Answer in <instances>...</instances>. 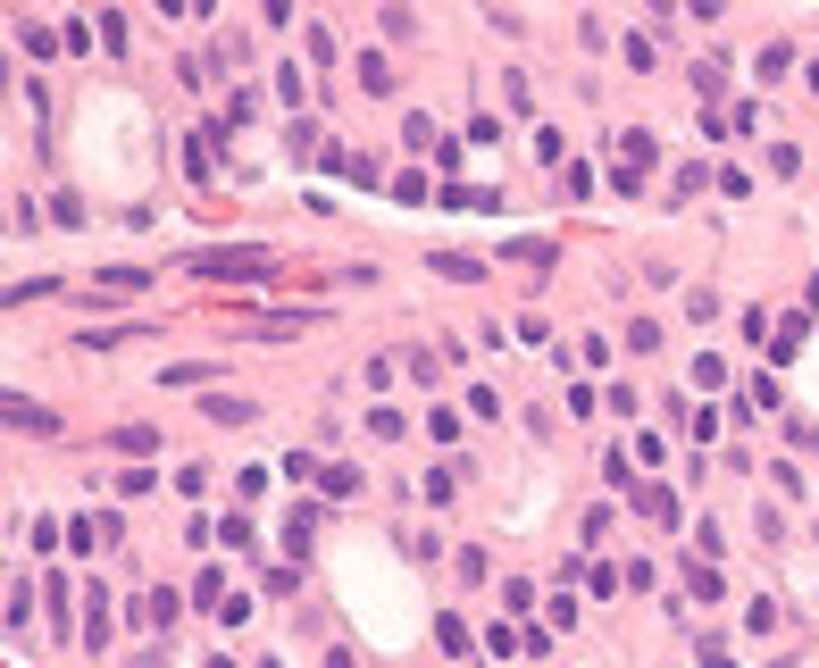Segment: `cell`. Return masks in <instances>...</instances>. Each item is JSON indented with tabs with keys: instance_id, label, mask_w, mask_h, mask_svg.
Segmentation results:
<instances>
[{
	"instance_id": "obj_1",
	"label": "cell",
	"mask_w": 819,
	"mask_h": 668,
	"mask_svg": "<svg viewBox=\"0 0 819 668\" xmlns=\"http://www.w3.org/2000/svg\"><path fill=\"white\" fill-rule=\"evenodd\" d=\"M201 284H268L276 276V251L268 243H209V251H193L184 259Z\"/></svg>"
},
{
	"instance_id": "obj_2",
	"label": "cell",
	"mask_w": 819,
	"mask_h": 668,
	"mask_svg": "<svg viewBox=\"0 0 819 668\" xmlns=\"http://www.w3.org/2000/svg\"><path fill=\"white\" fill-rule=\"evenodd\" d=\"M67 543L92 560V552H109V543H126V518H117V510H84L76 527H67Z\"/></svg>"
},
{
	"instance_id": "obj_3",
	"label": "cell",
	"mask_w": 819,
	"mask_h": 668,
	"mask_svg": "<svg viewBox=\"0 0 819 668\" xmlns=\"http://www.w3.org/2000/svg\"><path fill=\"white\" fill-rule=\"evenodd\" d=\"M176 610H184V593H168V585H151L143 602H126V618H134V627H159V635L176 627Z\"/></svg>"
},
{
	"instance_id": "obj_4",
	"label": "cell",
	"mask_w": 819,
	"mask_h": 668,
	"mask_svg": "<svg viewBox=\"0 0 819 668\" xmlns=\"http://www.w3.org/2000/svg\"><path fill=\"white\" fill-rule=\"evenodd\" d=\"M226 376L209 368V360H176V368H159V393H218Z\"/></svg>"
},
{
	"instance_id": "obj_5",
	"label": "cell",
	"mask_w": 819,
	"mask_h": 668,
	"mask_svg": "<svg viewBox=\"0 0 819 668\" xmlns=\"http://www.w3.org/2000/svg\"><path fill=\"white\" fill-rule=\"evenodd\" d=\"M218 142H226V117H218V126H193V142H184V167H193V184L218 176Z\"/></svg>"
},
{
	"instance_id": "obj_6",
	"label": "cell",
	"mask_w": 819,
	"mask_h": 668,
	"mask_svg": "<svg viewBox=\"0 0 819 668\" xmlns=\"http://www.w3.org/2000/svg\"><path fill=\"white\" fill-rule=\"evenodd\" d=\"M109 627H117V618H109V585H84V618H76V635L92 643V652H101Z\"/></svg>"
},
{
	"instance_id": "obj_7",
	"label": "cell",
	"mask_w": 819,
	"mask_h": 668,
	"mask_svg": "<svg viewBox=\"0 0 819 668\" xmlns=\"http://www.w3.org/2000/svg\"><path fill=\"white\" fill-rule=\"evenodd\" d=\"M627 510L652 518V527H677V493H669V485H636V493H627Z\"/></svg>"
},
{
	"instance_id": "obj_8",
	"label": "cell",
	"mask_w": 819,
	"mask_h": 668,
	"mask_svg": "<svg viewBox=\"0 0 819 668\" xmlns=\"http://www.w3.org/2000/svg\"><path fill=\"white\" fill-rule=\"evenodd\" d=\"M502 259H519V268H560V243H544V234H519V243H502Z\"/></svg>"
},
{
	"instance_id": "obj_9",
	"label": "cell",
	"mask_w": 819,
	"mask_h": 668,
	"mask_svg": "<svg viewBox=\"0 0 819 668\" xmlns=\"http://www.w3.org/2000/svg\"><path fill=\"white\" fill-rule=\"evenodd\" d=\"M652 151H661V142H652V126H627V134H619V167H627V176H644Z\"/></svg>"
},
{
	"instance_id": "obj_10",
	"label": "cell",
	"mask_w": 819,
	"mask_h": 668,
	"mask_svg": "<svg viewBox=\"0 0 819 668\" xmlns=\"http://www.w3.org/2000/svg\"><path fill=\"white\" fill-rule=\"evenodd\" d=\"M494 201H502V193H485V184H443V201H435V209H468V218H485Z\"/></svg>"
},
{
	"instance_id": "obj_11",
	"label": "cell",
	"mask_w": 819,
	"mask_h": 668,
	"mask_svg": "<svg viewBox=\"0 0 819 668\" xmlns=\"http://www.w3.org/2000/svg\"><path fill=\"white\" fill-rule=\"evenodd\" d=\"M9 426H17V435H51V410H42V401H26V393H9Z\"/></svg>"
},
{
	"instance_id": "obj_12",
	"label": "cell",
	"mask_w": 819,
	"mask_h": 668,
	"mask_svg": "<svg viewBox=\"0 0 819 668\" xmlns=\"http://www.w3.org/2000/svg\"><path fill=\"white\" fill-rule=\"evenodd\" d=\"M218 543H226V552H251V543H260V527H251V510H243V501H234V510L218 518Z\"/></svg>"
},
{
	"instance_id": "obj_13",
	"label": "cell",
	"mask_w": 819,
	"mask_h": 668,
	"mask_svg": "<svg viewBox=\"0 0 819 668\" xmlns=\"http://www.w3.org/2000/svg\"><path fill=\"white\" fill-rule=\"evenodd\" d=\"M427 268H435V276H452V284H477L485 268H494V259H468V251H435Z\"/></svg>"
},
{
	"instance_id": "obj_14",
	"label": "cell",
	"mask_w": 819,
	"mask_h": 668,
	"mask_svg": "<svg viewBox=\"0 0 819 668\" xmlns=\"http://www.w3.org/2000/svg\"><path fill=\"white\" fill-rule=\"evenodd\" d=\"M234 602V585H226V568H201V585H193V610H209V618H218Z\"/></svg>"
},
{
	"instance_id": "obj_15",
	"label": "cell",
	"mask_w": 819,
	"mask_h": 668,
	"mask_svg": "<svg viewBox=\"0 0 819 668\" xmlns=\"http://www.w3.org/2000/svg\"><path fill=\"white\" fill-rule=\"evenodd\" d=\"M201 418H209V426H251V401H234V393L218 385V393L201 401Z\"/></svg>"
},
{
	"instance_id": "obj_16",
	"label": "cell",
	"mask_w": 819,
	"mask_h": 668,
	"mask_svg": "<svg viewBox=\"0 0 819 668\" xmlns=\"http://www.w3.org/2000/svg\"><path fill=\"white\" fill-rule=\"evenodd\" d=\"M393 84H402V76H393V59H385V51H360V92H377V101H385Z\"/></svg>"
},
{
	"instance_id": "obj_17",
	"label": "cell",
	"mask_w": 819,
	"mask_h": 668,
	"mask_svg": "<svg viewBox=\"0 0 819 668\" xmlns=\"http://www.w3.org/2000/svg\"><path fill=\"white\" fill-rule=\"evenodd\" d=\"M736 410H744V418H753V410H786L778 376H753V385H744V401H736Z\"/></svg>"
},
{
	"instance_id": "obj_18",
	"label": "cell",
	"mask_w": 819,
	"mask_h": 668,
	"mask_svg": "<svg viewBox=\"0 0 819 668\" xmlns=\"http://www.w3.org/2000/svg\"><path fill=\"white\" fill-rule=\"evenodd\" d=\"M117 451H126V460H151V451H159V426H117V435H109Z\"/></svg>"
},
{
	"instance_id": "obj_19",
	"label": "cell",
	"mask_w": 819,
	"mask_h": 668,
	"mask_svg": "<svg viewBox=\"0 0 819 668\" xmlns=\"http://www.w3.org/2000/svg\"><path fill=\"white\" fill-rule=\"evenodd\" d=\"M602 485H611V493H636V468H627V443H611V451H602Z\"/></svg>"
},
{
	"instance_id": "obj_20",
	"label": "cell",
	"mask_w": 819,
	"mask_h": 668,
	"mask_svg": "<svg viewBox=\"0 0 819 668\" xmlns=\"http://www.w3.org/2000/svg\"><path fill=\"white\" fill-rule=\"evenodd\" d=\"M285 151H293V159H318V151H326V142H318V117H293V126H285Z\"/></svg>"
},
{
	"instance_id": "obj_21",
	"label": "cell",
	"mask_w": 819,
	"mask_h": 668,
	"mask_svg": "<svg viewBox=\"0 0 819 668\" xmlns=\"http://www.w3.org/2000/svg\"><path fill=\"white\" fill-rule=\"evenodd\" d=\"M318 493H326V501H351V493H360V468H335V460H326V468H318Z\"/></svg>"
},
{
	"instance_id": "obj_22",
	"label": "cell",
	"mask_w": 819,
	"mask_h": 668,
	"mask_svg": "<svg viewBox=\"0 0 819 668\" xmlns=\"http://www.w3.org/2000/svg\"><path fill=\"white\" fill-rule=\"evenodd\" d=\"M619 67L627 76H652V34H619Z\"/></svg>"
},
{
	"instance_id": "obj_23",
	"label": "cell",
	"mask_w": 819,
	"mask_h": 668,
	"mask_svg": "<svg viewBox=\"0 0 819 668\" xmlns=\"http://www.w3.org/2000/svg\"><path fill=\"white\" fill-rule=\"evenodd\" d=\"M276 101H285V109H301V101H310V76H301V67L285 59V67H276Z\"/></svg>"
},
{
	"instance_id": "obj_24",
	"label": "cell",
	"mask_w": 819,
	"mask_h": 668,
	"mask_svg": "<svg viewBox=\"0 0 819 668\" xmlns=\"http://www.w3.org/2000/svg\"><path fill=\"white\" fill-rule=\"evenodd\" d=\"M452 485H460L452 468H427V476H418V501H427V510H443V501H452Z\"/></svg>"
},
{
	"instance_id": "obj_25",
	"label": "cell",
	"mask_w": 819,
	"mask_h": 668,
	"mask_svg": "<svg viewBox=\"0 0 819 668\" xmlns=\"http://www.w3.org/2000/svg\"><path fill=\"white\" fill-rule=\"evenodd\" d=\"M402 142H410L418 159H427V151H435V117H427V109H410V117H402Z\"/></svg>"
},
{
	"instance_id": "obj_26",
	"label": "cell",
	"mask_w": 819,
	"mask_h": 668,
	"mask_svg": "<svg viewBox=\"0 0 819 668\" xmlns=\"http://www.w3.org/2000/svg\"><path fill=\"white\" fill-rule=\"evenodd\" d=\"M310 535H318V501H293V518H285V543L301 552V543H310Z\"/></svg>"
},
{
	"instance_id": "obj_27",
	"label": "cell",
	"mask_w": 819,
	"mask_h": 668,
	"mask_svg": "<svg viewBox=\"0 0 819 668\" xmlns=\"http://www.w3.org/2000/svg\"><path fill=\"white\" fill-rule=\"evenodd\" d=\"M686 602H719V568L711 560H702V568L686 560Z\"/></svg>"
},
{
	"instance_id": "obj_28",
	"label": "cell",
	"mask_w": 819,
	"mask_h": 668,
	"mask_svg": "<svg viewBox=\"0 0 819 668\" xmlns=\"http://www.w3.org/2000/svg\"><path fill=\"white\" fill-rule=\"evenodd\" d=\"M753 67H761V84H778L786 67H794V42H761V59H753Z\"/></svg>"
},
{
	"instance_id": "obj_29",
	"label": "cell",
	"mask_w": 819,
	"mask_h": 668,
	"mask_svg": "<svg viewBox=\"0 0 819 668\" xmlns=\"http://www.w3.org/2000/svg\"><path fill=\"white\" fill-rule=\"evenodd\" d=\"M694 92H702V101H719V92H728V59H702V67H694Z\"/></svg>"
},
{
	"instance_id": "obj_30",
	"label": "cell",
	"mask_w": 819,
	"mask_h": 668,
	"mask_svg": "<svg viewBox=\"0 0 819 668\" xmlns=\"http://www.w3.org/2000/svg\"><path fill=\"white\" fill-rule=\"evenodd\" d=\"M159 485V468H117V501H143Z\"/></svg>"
},
{
	"instance_id": "obj_31",
	"label": "cell",
	"mask_w": 819,
	"mask_h": 668,
	"mask_svg": "<svg viewBox=\"0 0 819 668\" xmlns=\"http://www.w3.org/2000/svg\"><path fill=\"white\" fill-rule=\"evenodd\" d=\"M402 426H410V418L393 410V401H377V410H368V435H377V443H393V435H402Z\"/></svg>"
},
{
	"instance_id": "obj_32",
	"label": "cell",
	"mask_w": 819,
	"mask_h": 668,
	"mask_svg": "<svg viewBox=\"0 0 819 668\" xmlns=\"http://www.w3.org/2000/svg\"><path fill=\"white\" fill-rule=\"evenodd\" d=\"M151 268H101V293H143Z\"/></svg>"
},
{
	"instance_id": "obj_33",
	"label": "cell",
	"mask_w": 819,
	"mask_h": 668,
	"mask_svg": "<svg viewBox=\"0 0 819 668\" xmlns=\"http://www.w3.org/2000/svg\"><path fill=\"white\" fill-rule=\"evenodd\" d=\"M17 42H26V59H51L67 34H51V26H17Z\"/></svg>"
},
{
	"instance_id": "obj_34",
	"label": "cell",
	"mask_w": 819,
	"mask_h": 668,
	"mask_svg": "<svg viewBox=\"0 0 819 668\" xmlns=\"http://www.w3.org/2000/svg\"><path fill=\"white\" fill-rule=\"evenodd\" d=\"M251 117H260V92H251V84L226 92V126H251Z\"/></svg>"
},
{
	"instance_id": "obj_35",
	"label": "cell",
	"mask_w": 819,
	"mask_h": 668,
	"mask_svg": "<svg viewBox=\"0 0 819 668\" xmlns=\"http://www.w3.org/2000/svg\"><path fill=\"white\" fill-rule=\"evenodd\" d=\"M468 142H477V151H494V142H502V117L477 109V117H468Z\"/></svg>"
},
{
	"instance_id": "obj_36",
	"label": "cell",
	"mask_w": 819,
	"mask_h": 668,
	"mask_svg": "<svg viewBox=\"0 0 819 668\" xmlns=\"http://www.w3.org/2000/svg\"><path fill=\"white\" fill-rule=\"evenodd\" d=\"M560 410H569V418H594L602 393H594V385H569V393H560Z\"/></svg>"
},
{
	"instance_id": "obj_37",
	"label": "cell",
	"mask_w": 819,
	"mask_h": 668,
	"mask_svg": "<svg viewBox=\"0 0 819 668\" xmlns=\"http://www.w3.org/2000/svg\"><path fill=\"white\" fill-rule=\"evenodd\" d=\"M435 643H443V652H452V660L468 652V627H460V618H452V610H443V618H435Z\"/></svg>"
},
{
	"instance_id": "obj_38",
	"label": "cell",
	"mask_w": 819,
	"mask_h": 668,
	"mask_svg": "<svg viewBox=\"0 0 819 668\" xmlns=\"http://www.w3.org/2000/svg\"><path fill=\"white\" fill-rule=\"evenodd\" d=\"M301 51H310V67H335V34L310 26V34H301Z\"/></svg>"
},
{
	"instance_id": "obj_39",
	"label": "cell",
	"mask_w": 819,
	"mask_h": 668,
	"mask_svg": "<svg viewBox=\"0 0 819 668\" xmlns=\"http://www.w3.org/2000/svg\"><path fill=\"white\" fill-rule=\"evenodd\" d=\"M502 610H510V618H527V610H535V585H527V577H510V585H502Z\"/></svg>"
},
{
	"instance_id": "obj_40",
	"label": "cell",
	"mask_w": 819,
	"mask_h": 668,
	"mask_svg": "<svg viewBox=\"0 0 819 668\" xmlns=\"http://www.w3.org/2000/svg\"><path fill=\"white\" fill-rule=\"evenodd\" d=\"M577 368H611V334H585V343H577Z\"/></svg>"
},
{
	"instance_id": "obj_41",
	"label": "cell",
	"mask_w": 819,
	"mask_h": 668,
	"mask_svg": "<svg viewBox=\"0 0 819 668\" xmlns=\"http://www.w3.org/2000/svg\"><path fill=\"white\" fill-rule=\"evenodd\" d=\"M560 193H577V201H585V193H594V167L569 159V167H560Z\"/></svg>"
},
{
	"instance_id": "obj_42",
	"label": "cell",
	"mask_w": 819,
	"mask_h": 668,
	"mask_svg": "<svg viewBox=\"0 0 819 668\" xmlns=\"http://www.w3.org/2000/svg\"><path fill=\"white\" fill-rule=\"evenodd\" d=\"M702 184H711V167H702V159H686V167H677V201H694Z\"/></svg>"
},
{
	"instance_id": "obj_43",
	"label": "cell",
	"mask_w": 819,
	"mask_h": 668,
	"mask_svg": "<svg viewBox=\"0 0 819 668\" xmlns=\"http://www.w3.org/2000/svg\"><path fill=\"white\" fill-rule=\"evenodd\" d=\"M351 184H360V193H368V184H385V159H368V151H351Z\"/></svg>"
},
{
	"instance_id": "obj_44",
	"label": "cell",
	"mask_w": 819,
	"mask_h": 668,
	"mask_svg": "<svg viewBox=\"0 0 819 668\" xmlns=\"http://www.w3.org/2000/svg\"><path fill=\"white\" fill-rule=\"evenodd\" d=\"M26 618H34V593H26V577H17V585H9V627L26 635Z\"/></svg>"
},
{
	"instance_id": "obj_45",
	"label": "cell",
	"mask_w": 819,
	"mask_h": 668,
	"mask_svg": "<svg viewBox=\"0 0 819 668\" xmlns=\"http://www.w3.org/2000/svg\"><path fill=\"white\" fill-rule=\"evenodd\" d=\"M627 351H661V326H652V318H627Z\"/></svg>"
},
{
	"instance_id": "obj_46",
	"label": "cell",
	"mask_w": 819,
	"mask_h": 668,
	"mask_svg": "<svg viewBox=\"0 0 819 668\" xmlns=\"http://www.w3.org/2000/svg\"><path fill=\"white\" fill-rule=\"evenodd\" d=\"M686 318H694V326H711V318H719V293H702V284H694V293H686Z\"/></svg>"
},
{
	"instance_id": "obj_47",
	"label": "cell",
	"mask_w": 819,
	"mask_h": 668,
	"mask_svg": "<svg viewBox=\"0 0 819 668\" xmlns=\"http://www.w3.org/2000/svg\"><path fill=\"white\" fill-rule=\"evenodd\" d=\"M686 435H694V443H711V435H719V410H694V401H686Z\"/></svg>"
},
{
	"instance_id": "obj_48",
	"label": "cell",
	"mask_w": 819,
	"mask_h": 668,
	"mask_svg": "<svg viewBox=\"0 0 819 668\" xmlns=\"http://www.w3.org/2000/svg\"><path fill=\"white\" fill-rule=\"evenodd\" d=\"M260 17L268 26H293V0H260Z\"/></svg>"
},
{
	"instance_id": "obj_49",
	"label": "cell",
	"mask_w": 819,
	"mask_h": 668,
	"mask_svg": "<svg viewBox=\"0 0 819 668\" xmlns=\"http://www.w3.org/2000/svg\"><path fill=\"white\" fill-rule=\"evenodd\" d=\"M702 668H736L728 652H719V643H702Z\"/></svg>"
},
{
	"instance_id": "obj_50",
	"label": "cell",
	"mask_w": 819,
	"mask_h": 668,
	"mask_svg": "<svg viewBox=\"0 0 819 668\" xmlns=\"http://www.w3.org/2000/svg\"><path fill=\"white\" fill-rule=\"evenodd\" d=\"M644 9H652V17H669V9H686V0H644Z\"/></svg>"
},
{
	"instance_id": "obj_51",
	"label": "cell",
	"mask_w": 819,
	"mask_h": 668,
	"mask_svg": "<svg viewBox=\"0 0 819 668\" xmlns=\"http://www.w3.org/2000/svg\"><path fill=\"white\" fill-rule=\"evenodd\" d=\"M686 9H694V17H719V0H686Z\"/></svg>"
},
{
	"instance_id": "obj_52",
	"label": "cell",
	"mask_w": 819,
	"mask_h": 668,
	"mask_svg": "<svg viewBox=\"0 0 819 668\" xmlns=\"http://www.w3.org/2000/svg\"><path fill=\"white\" fill-rule=\"evenodd\" d=\"M326 668H360V660H351V652H326Z\"/></svg>"
},
{
	"instance_id": "obj_53",
	"label": "cell",
	"mask_w": 819,
	"mask_h": 668,
	"mask_svg": "<svg viewBox=\"0 0 819 668\" xmlns=\"http://www.w3.org/2000/svg\"><path fill=\"white\" fill-rule=\"evenodd\" d=\"M209 9H218V0H193V17H209Z\"/></svg>"
},
{
	"instance_id": "obj_54",
	"label": "cell",
	"mask_w": 819,
	"mask_h": 668,
	"mask_svg": "<svg viewBox=\"0 0 819 668\" xmlns=\"http://www.w3.org/2000/svg\"><path fill=\"white\" fill-rule=\"evenodd\" d=\"M209 668H243V660H226V652H218V660H209Z\"/></svg>"
},
{
	"instance_id": "obj_55",
	"label": "cell",
	"mask_w": 819,
	"mask_h": 668,
	"mask_svg": "<svg viewBox=\"0 0 819 668\" xmlns=\"http://www.w3.org/2000/svg\"><path fill=\"white\" fill-rule=\"evenodd\" d=\"M260 668H276V660H260Z\"/></svg>"
},
{
	"instance_id": "obj_56",
	"label": "cell",
	"mask_w": 819,
	"mask_h": 668,
	"mask_svg": "<svg viewBox=\"0 0 819 668\" xmlns=\"http://www.w3.org/2000/svg\"><path fill=\"white\" fill-rule=\"evenodd\" d=\"M485 9H494V0H485Z\"/></svg>"
}]
</instances>
